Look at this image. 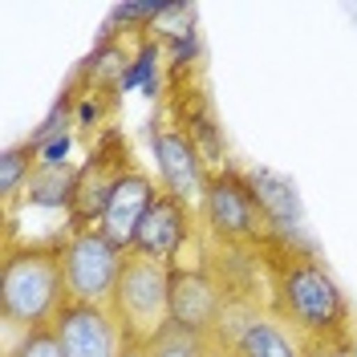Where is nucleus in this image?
Masks as SVG:
<instances>
[{
    "label": "nucleus",
    "instance_id": "obj_1",
    "mask_svg": "<svg viewBox=\"0 0 357 357\" xmlns=\"http://www.w3.org/2000/svg\"><path fill=\"white\" fill-rule=\"evenodd\" d=\"M260 252L268 280V309L276 312L309 357L354 354V309L329 264L309 244L268 240Z\"/></svg>",
    "mask_w": 357,
    "mask_h": 357
},
{
    "label": "nucleus",
    "instance_id": "obj_2",
    "mask_svg": "<svg viewBox=\"0 0 357 357\" xmlns=\"http://www.w3.org/2000/svg\"><path fill=\"white\" fill-rule=\"evenodd\" d=\"M61 240L66 231L45 240H4L0 256V321L8 329L4 349H13L33 329H49L57 312L69 305Z\"/></svg>",
    "mask_w": 357,
    "mask_h": 357
},
{
    "label": "nucleus",
    "instance_id": "obj_3",
    "mask_svg": "<svg viewBox=\"0 0 357 357\" xmlns=\"http://www.w3.org/2000/svg\"><path fill=\"white\" fill-rule=\"evenodd\" d=\"M199 227L207 244L220 248H264L272 240V227L264 220V207L256 199L248 171L236 162H223L211 171L207 191L199 199Z\"/></svg>",
    "mask_w": 357,
    "mask_h": 357
},
{
    "label": "nucleus",
    "instance_id": "obj_4",
    "mask_svg": "<svg viewBox=\"0 0 357 357\" xmlns=\"http://www.w3.org/2000/svg\"><path fill=\"white\" fill-rule=\"evenodd\" d=\"M171 272L175 268L142 260L134 252L126 256L118 289L110 296V312L126 337V345L151 349L158 337L171 333Z\"/></svg>",
    "mask_w": 357,
    "mask_h": 357
},
{
    "label": "nucleus",
    "instance_id": "obj_5",
    "mask_svg": "<svg viewBox=\"0 0 357 357\" xmlns=\"http://www.w3.org/2000/svg\"><path fill=\"white\" fill-rule=\"evenodd\" d=\"M126 256H130V252H122L102 227L66 231V240H61L66 296L73 305H110Z\"/></svg>",
    "mask_w": 357,
    "mask_h": 357
},
{
    "label": "nucleus",
    "instance_id": "obj_6",
    "mask_svg": "<svg viewBox=\"0 0 357 357\" xmlns=\"http://www.w3.org/2000/svg\"><path fill=\"white\" fill-rule=\"evenodd\" d=\"M134 167L130 142L118 126H106L89 142L86 162L77 167V183H73V203H69L66 227L69 231H86V227H98L102 215H106V203H110V191L118 175H126Z\"/></svg>",
    "mask_w": 357,
    "mask_h": 357
},
{
    "label": "nucleus",
    "instance_id": "obj_7",
    "mask_svg": "<svg viewBox=\"0 0 357 357\" xmlns=\"http://www.w3.org/2000/svg\"><path fill=\"white\" fill-rule=\"evenodd\" d=\"M227 292L220 289V280L195 260V264H178L171 272V329L187 337L211 341L220 337L223 321H227Z\"/></svg>",
    "mask_w": 357,
    "mask_h": 357
},
{
    "label": "nucleus",
    "instance_id": "obj_8",
    "mask_svg": "<svg viewBox=\"0 0 357 357\" xmlns=\"http://www.w3.org/2000/svg\"><path fill=\"white\" fill-rule=\"evenodd\" d=\"M203 240V227H199V207L175 199V195H158L155 207L146 211V220L134 236L130 252L142 256V260H155V264L178 268L187 264V248Z\"/></svg>",
    "mask_w": 357,
    "mask_h": 357
},
{
    "label": "nucleus",
    "instance_id": "obj_9",
    "mask_svg": "<svg viewBox=\"0 0 357 357\" xmlns=\"http://www.w3.org/2000/svg\"><path fill=\"white\" fill-rule=\"evenodd\" d=\"M151 151H155V171H158V187L175 199L199 207L203 191H207V178H211V162L195 146V138L171 126V122H151Z\"/></svg>",
    "mask_w": 357,
    "mask_h": 357
},
{
    "label": "nucleus",
    "instance_id": "obj_10",
    "mask_svg": "<svg viewBox=\"0 0 357 357\" xmlns=\"http://www.w3.org/2000/svg\"><path fill=\"white\" fill-rule=\"evenodd\" d=\"M215 349H227L236 357H309L268 305H231L215 337Z\"/></svg>",
    "mask_w": 357,
    "mask_h": 357
},
{
    "label": "nucleus",
    "instance_id": "obj_11",
    "mask_svg": "<svg viewBox=\"0 0 357 357\" xmlns=\"http://www.w3.org/2000/svg\"><path fill=\"white\" fill-rule=\"evenodd\" d=\"M53 333L61 341L66 357H122V349H126V337L118 329L110 305H73L69 301L53 321Z\"/></svg>",
    "mask_w": 357,
    "mask_h": 357
},
{
    "label": "nucleus",
    "instance_id": "obj_12",
    "mask_svg": "<svg viewBox=\"0 0 357 357\" xmlns=\"http://www.w3.org/2000/svg\"><path fill=\"white\" fill-rule=\"evenodd\" d=\"M158 195H162V187L151 178V171H142V167L134 162L126 175H118V183H114V191H110V203H106V215H102L98 227H102L122 252H130L134 236H138V227H142V220H146V211L155 207Z\"/></svg>",
    "mask_w": 357,
    "mask_h": 357
},
{
    "label": "nucleus",
    "instance_id": "obj_13",
    "mask_svg": "<svg viewBox=\"0 0 357 357\" xmlns=\"http://www.w3.org/2000/svg\"><path fill=\"white\" fill-rule=\"evenodd\" d=\"M248 183L264 207L272 236L289 240V244H305V203H301L296 183L280 171H272V167H248Z\"/></svg>",
    "mask_w": 357,
    "mask_h": 357
},
{
    "label": "nucleus",
    "instance_id": "obj_14",
    "mask_svg": "<svg viewBox=\"0 0 357 357\" xmlns=\"http://www.w3.org/2000/svg\"><path fill=\"white\" fill-rule=\"evenodd\" d=\"M171 126H178L187 138H195V146L207 155V162H220V167L231 162L223 155V130L215 122V110H211V102H207V93L195 77L171 82Z\"/></svg>",
    "mask_w": 357,
    "mask_h": 357
},
{
    "label": "nucleus",
    "instance_id": "obj_15",
    "mask_svg": "<svg viewBox=\"0 0 357 357\" xmlns=\"http://www.w3.org/2000/svg\"><path fill=\"white\" fill-rule=\"evenodd\" d=\"M162 41H158L155 33H146V37H138L134 41V53L126 69H122V77H118V93H130V89H142V98L146 102H155L162 86H167V77H162Z\"/></svg>",
    "mask_w": 357,
    "mask_h": 357
},
{
    "label": "nucleus",
    "instance_id": "obj_16",
    "mask_svg": "<svg viewBox=\"0 0 357 357\" xmlns=\"http://www.w3.org/2000/svg\"><path fill=\"white\" fill-rule=\"evenodd\" d=\"M73 183H77V167H66V171H45V167H37V175L24 183V191H21V199H17V203L69 215V203H73ZM13 211H17V207H13ZM4 215H8V211H4Z\"/></svg>",
    "mask_w": 357,
    "mask_h": 357
},
{
    "label": "nucleus",
    "instance_id": "obj_17",
    "mask_svg": "<svg viewBox=\"0 0 357 357\" xmlns=\"http://www.w3.org/2000/svg\"><path fill=\"white\" fill-rule=\"evenodd\" d=\"M37 175V142H13V146H4V155H0V203H4V211H13L17 199H21L24 183Z\"/></svg>",
    "mask_w": 357,
    "mask_h": 357
},
{
    "label": "nucleus",
    "instance_id": "obj_18",
    "mask_svg": "<svg viewBox=\"0 0 357 357\" xmlns=\"http://www.w3.org/2000/svg\"><path fill=\"white\" fill-rule=\"evenodd\" d=\"M151 357H215V345L171 329L167 337H158L155 345H151Z\"/></svg>",
    "mask_w": 357,
    "mask_h": 357
},
{
    "label": "nucleus",
    "instance_id": "obj_19",
    "mask_svg": "<svg viewBox=\"0 0 357 357\" xmlns=\"http://www.w3.org/2000/svg\"><path fill=\"white\" fill-rule=\"evenodd\" d=\"M33 142V138H29ZM73 142H77V134L66 130V134H53V138H45V142H37V167H45V171H66V167H73Z\"/></svg>",
    "mask_w": 357,
    "mask_h": 357
},
{
    "label": "nucleus",
    "instance_id": "obj_20",
    "mask_svg": "<svg viewBox=\"0 0 357 357\" xmlns=\"http://www.w3.org/2000/svg\"><path fill=\"white\" fill-rule=\"evenodd\" d=\"M4 357H66V354H61V341H57L53 325H49V329L24 333L13 349H4Z\"/></svg>",
    "mask_w": 357,
    "mask_h": 357
},
{
    "label": "nucleus",
    "instance_id": "obj_21",
    "mask_svg": "<svg viewBox=\"0 0 357 357\" xmlns=\"http://www.w3.org/2000/svg\"><path fill=\"white\" fill-rule=\"evenodd\" d=\"M122 357H151V349H138V345H126V349H122Z\"/></svg>",
    "mask_w": 357,
    "mask_h": 357
},
{
    "label": "nucleus",
    "instance_id": "obj_22",
    "mask_svg": "<svg viewBox=\"0 0 357 357\" xmlns=\"http://www.w3.org/2000/svg\"><path fill=\"white\" fill-rule=\"evenodd\" d=\"M215 357H236V354H227V349H215Z\"/></svg>",
    "mask_w": 357,
    "mask_h": 357
}]
</instances>
